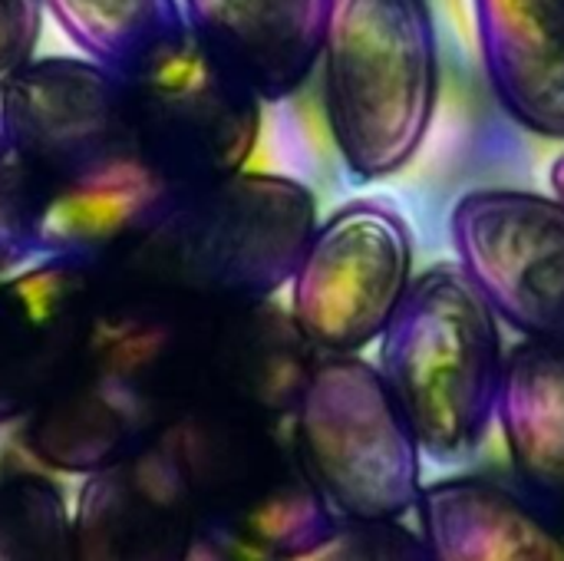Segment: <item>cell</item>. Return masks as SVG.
Here are the masks:
<instances>
[{"mask_svg":"<svg viewBox=\"0 0 564 561\" xmlns=\"http://www.w3.org/2000/svg\"><path fill=\"white\" fill-rule=\"evenodd\" d=\"M188 561H238L235 555H228V552H221L218 546H212V542H205V539H195V552H192V559Z\"/></svg>","mask_w":564,"mask_h":561,"instance_id":"603a6c76","label":"cell"},{"mask_svg":"<svg viewBox=\"0 0 564 561\" xmlns=\"http://www.w3.org/2000/svg\"><path fill=\"white\" fill-rule=\"evenodd\" d=\"M456 265L522 341L564 347V202L552 192L486 185L449 212Z\"/></svg>","mask_w":564,"mask_h":561,"instance_id":"30bf717a","label":"cell"},{"mask_svg":"<svg viewBox=\"0 0 564 561\" xmlns=\"http://www.w3.org/2000/svg\"><path fill=\"white\" fill-rule=\"evenodd\" d=\"M549 182H552V192L564 202V152L552 162V172H549Z\"/></svg>","mask_w":564,"mask_h":561,"instance_id":"cb8c5ba5","label":"cell"},{"mask_svg":"<svg viewBox=\"0 0 564 561\" xmlns=\"http://www.w3.org/2000/svg\"><path fill=\"white\" fill-rule=\"evenodd\" d=\"M416 261L406 215L387 198H354L317 222L291 278V317L321 354L380 341Z\"/></svg>","mask_w":564,"mask_h":561,"instance_id":"9c48e42d","label":"cell"},{"mask_svg":"<svg viewBox=\"0 0 564 561\" xmlns=\"http://www.w3.org/2000/svg\"><path fill=\"white\" fill-rule=\"evenodd\" d=\"M294 561H433L420 532L400 519H337V526Z\"/></svg>","mask_w":564,"mask_h":561,"instance_id":"ffe728a7","label":"cell"},{"mask_svg":"<svg viewBox=\"0 0 564 561\" xmlns=\"http://www.w3.org/2000/svg\"><path fill=\"white\" fill-rule=\"evenodd\" d=\"M496 423L522 489L564 529V347L519 341L506 350Z\"/></svg>","mask_w":564,"mask_h":561,"instance_id":"e0dca14e","label":"cell"},{"mask_svg":"<svg viewBox=\"0 0 564 561\" xmlns=\"http://www.w3.org/2000/svg\"><path fill=\"white\" fill-rule=\"evenodd\" d=\"M7 155L30 195L33 261H116L178 195L142 155L126 83L86 56H43L0 93Z\"/></svg>","mask_w":564,"mask_h":561,"instance_id":"6da1fadb","label":"cell"},{"mask_svg":"<svg viewBox=\"0 0 564 561\" xmlns=\"http://www.w3.org/2000/svg\"><path fill=\"white\" fill-rule=\"evenodd\" d=\"M317 63L344 169L360 182L403 172L440 109L443 63L430 0H330Z\"/></svg>","mask_w":564,"mask_h":561,"instance_id":"277c9868","label":"cell"},{"mask_svg":"<svg viewBox=\"0 0 564 561\" xmlns=\"http://www.w3.org/2000/svg\"><path fill=\"white\" fill-rule=\"evenodd\" d=\"M33 261L30 238V195L26 182L10 155H0V278L10 268Z\"/></svg>","mask_w":564,"mask_h":561,"instance_id":"44dd1931","label":"cell"},{"mask_svg":"<svg viewBox=\"0 0 564 561\" xmlns=\"http://www.w3.org/2000/svg\"><path fill=\"white\" fill-rule=\"evenodd\" d=\"M0 155H7V139H3V119H0Z\"/></svg>","mask_w":564,"mask_h":561,"instance_id":"d4e9b609","label":"cell"},{"mask_svg":"<svg viewBox=\"0 0 564 561\" xmlns=\"http://www.w3.org/2000/svg\"><path fill=\"white\" fill-rule=\"evenodd\" d=\"M377 370L420 453L469 460L499 410L506 347L499 317L459 265L420 271L380 334Z\"/></svg>","mask_w":564,"mask_h":561,"instance_id":"5b68a950","label":"cell"},{"mask_svg":"<svg viewBox=\"0 0 564 561\" xmlns=\"http://www.w3.org/2000/svg\"><path fill=\"white\" fill-rule=\"evenodd\" d=\"M423 539L433 561H564V529L529 493L486 476L420 489Z\"/></svg>","mask_w":564,"mask_h":561,"instance_id":"2e32d148","label":"cell"},{"mask_svg":"<svg viewBox=\"0 0 564 561\" xmlns=\"http://www.w3.org/2000/svg\"><path fill=\"white\" fill-rule=\"evenodd\" d=\"M182 470L198 539L238 561H294L334 526L284 423L185 413L155 436Z\"/></svg>","mask_w":564,"mask_h":561,"instance_id":"8992f818","label":"cell"},{"mask_svg":"<svg viewBox=\"0 0 564 561\" xmlns=\"http://www.w3.org/2000/svg\"><path fill=\"white\" fill-rule=\"evenodd\" d=\"M314 192L278 172H235L178 192L102 284L188 304H251L291 284L317 228Z\"/></svg>","mask_w":564,"mask_h":561,"instance_id":"3957f363","label":"cell"},{"mask_svg":"<svg viewBox=\"0 0 564 561\" xmlns=\"http://www.w3.org/2000/svg\"><path fill=\"white\" fill-rule=\"evenodd\" d=\"M198 304L99 281L86 341L56 390L26 417V453L59 473L106 470L182 413Z\"/></svg>","mask_w":564,"mask_h":561,"instance_id":"7a4b0ae2","label":"cell"},{"mask_svg":"<svg viewBox=\"0 0 564 561\" xmlns=\"http://www.w3.org/2000/svg\"><path fill=\"white\" fill-rule=\"evenodd\" d=\"M122 83L139 149L175 192L228 179L254 155L261 96L192 33Z\"/></svg>","mask_w":564,"mask_h":561,"instance_id":"ba28073f","label":"cell"},{"mask_svg":"<svg viewBox=\"0 0 564 561\" xmlns=\"http://www.w3.org/2000/svg\"><path fill=\"white\" fill-rule=\"evenodd\" d=\"M297 456L344 519H400L420 499V443L360 354H321L291 420Z\"/></svg>","mask_w":564,"mask_h":561,"instance_id":"52a82bcc","label":"cell"},{"mask_svg":"<svg viewBox=\"0 0 564 561\" xmlns=\"http://www.w3.org/2000/svg\"><path fill=\"white\" fill-rule=\"evenodd\" d=\"M99 278L76 261H30L0 278V423L26 420L69 374Z\"/></svg>","mask_w":564,"mask_h":561,"instance_id":"7c38bea8","label":"cell"},{"mask_svg":"<svg viewBox=\"0 0 564 561\" xmlns=\"http://www.w3.org/2000/svg\"><path fill=\"white\" fill-rule=\"evenodd\" d=\"M486 83L529 136L564 142V0H473Z\"/></svg>","mask_w":564,"mask_h":561,"instance_id":"9a60e30c","label":"cell"},{"mask_svg":"<svg viewBox=\"0 0 564 561\" xmlns=\"http://www.w3.org/2000/svg\"><path fill=\"white\" fill-rule=\"evenodd\" d=\"M43 7L86 60L119 79L188 33L182 0H43Z\"/></svg>","mask_w":564,"mask_h":561,"instance_id":"ac0fdd59","label":"cell"},{"mask_svg":"<svg viewBox=\"0 0 564 561\" xmlns=\"http://www.w3.org/2000/svg\"><path fill=\"white\" fill-rule=\"evenodd\" d=\"M317 360L321 350L304 337L291 308H281L274 298L198 304L178 417L235 413L288 427Z\"/></svg>","mask_w":564,"mask_h":561,"instance_id":"8fae6325","label":"cell"},{"mask_svg":"<svg viewBox=\"0 0 564 561\" xmlns=\"http://www.w3.org/2000/svg\"><path fill=\"white\" fill-rule=\"evenodd\" d=\"M182 13L225 69L278 103L317 69L330 0H182Z\"/></svg>","mask_w":564,"mask_h":561,"instance_id":"5bb4252c","label":"cell"},{"mask_svg":"<svg viewBox=\"0 0 564 561\" xmlns=\"http://www.w3.org/2000/svg\"><path fill=\"white\" fill-rule=\"evenodd\" d=\"M195 539L188 486L155 436L89 473L73 519L76 561H188Z\"/></svg>","mask_w":564,"mask_h":561,"instance_id":"4fadbf2b","label":"cell"},{"mask_svg":"<svg viewBox=\"0 0 564 561\" xmlns=\"http://www.w3.org/2000/svg\"><path fill=\"white\" fill-rule=\"evenodd\" d=\"M0 561H76L73 519L40 473L23 470L0 483Z\"/></svg>","mask_w":564,"mask_h":561,"instance_id":"d6986e66","label":"cell"},{"mask_svg":"<svg viewBox=\"0 0 564 561\" xmlns=\"http://www.w3.org/2000/svg\"><path fill=\"white\" fill-rule=\"evenodd\" d=\"M43 33V0H0V93L36 56Z\"/></svg>","mask_w":564,"mask_h":561,"instance_id":"7402d4cb","label":"cell"}]
</instances>
